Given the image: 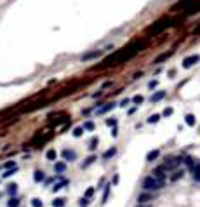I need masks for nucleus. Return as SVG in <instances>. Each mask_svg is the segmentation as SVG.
<instances>
[{"label": "nucleus", "instance_id": "ddd939ff", "mask_svg": "<svg viewBox=\"0 0 200 207\" xmlns=\"http://www.w3.org/2000/svg\"><path fill=\"white\" fill-rule=\"evenodd\" d=\"M183 174H184V172H183V169H176V171H172L170 179H172V181H178V179H181V177H183Z\"/></svg>", "mask_w": 200, "mask_h": 207}, {"label": "nucleus", "instance_id": "9d476101", "mask_svg": "<svg viewBox=\"0 0 200 207\" xmlns=\"http://www.w3.org/2000/svg\"><path fill=\"white\" fill-rule=\"evenodd\" d=\"M190 171H191V176H193V179L200 183V164H197L195 167H191Z\"/></svg>", "mask_w": 200, "mask_h": 207}, {"label": "nucleus", "instance_id": "f704fd0d", "mask_svg": "<svg viewBox=\"0 0 200 207\" xmlns=\"http://www.w3.org/2000/svg\"><path fill=\"white\" fill-rule=\"evenodd\" d=\"M94 160H96V157H89V158L85 160V164H84V166H82V167H87V166H90V164H92Z\"/></svg>", "mask_w": 200, "mask_h": 207}, {"label": "nucleus", "instance_id": "f257e3e1", "mask_svg": "<svg viewBox=\"0 0 200 207\" xmlns=\"http://www.w3.org/2000/svg\"><path fill=\"white\" fill-rule=\"evenodd\" d=\"M144 47H146V42H144V40L132 42V44H129L125 49L117 51V52H113L111 56H108V58L101 63V64H98L96 68H98V70H106V68H113V66L122 64V63H127L129 59H132V58H134L138 52L143 51Z\"/></svg>", "mask_w": 200, "mask_h": 207}, {"label": "nucleus", "instance_id": "f03ea898", "mask_svg": "<svg viewBox=\"0 0 200 207\" xmlns=\"http://www.w3.org/2000/svg\"><path fill=\"white\" fill-rule=\"evenodd\" d=\"M178 24V21H174V19H159V21H155L153 24H151L150 28H148V31L150 33H153V35H157V33H160V31H164L165 28H170V26H176Z\"/></svg>", "mask_w": 200, "mask_h": 207}, {"label": "nucleus", "instance_id": "412c9836", "mask_svg": "<svg viewBox=\"0 0 200 207\" xmlns=\"http://www.w3.org/2000/svg\"><path fill=\"white\" fill-rule=\"evenodd\" d=\"M84 132H85L84 125H82V127H75V129H73V136H75V138H80V136L84 134Z\"/></svg>", "mask_w": 200, "mask_h": 207}, {"label": "nucleus", "instance_id": "37998d69", "mask_svg": "<svg viewBox=\"0 0 200 207\" xmlns=\"http://www.w3.org/2000/svg\"><path fill=\"white\" fill-rule=\"evenodd\" d=\"M193 35H200V26H199V28H197L195 31H193Z\"/></svg>", "mask_w": 200, "mask_h": 207}, {"label": "nucleus", "instance_id": "b1692460", "mask_svg": "<svg viewBox=\"0 0 200 207\" xmlns=\"http://www.w3.org/2000/svg\"><path fill=\"white\" fill-rule=\"evenodd\" d=\"M52 207H64V198H54Z\"/></svg>", "mask_w": 200, "mask_h": 207}, {"label": "nucleus", "instance_id": "5701e85b", "mask_svg": "<svg viewBox=\"0 0 200 207\" xmlns=\"http://www.w3.org/2000/svg\"><path fill=\"white\" fill-rule=\"evenodd\" d=\"M7 206H9V207H18V206H19V198H18V197H10Z\"/></svg>", "mask_w": 200, "mask_h": 207}, {"label": "nucleus", "instance_id": "aec40b11", "mask_svg": "<svg viewBox=\"0 0 200 207\" xmlns=\"http://www.w3.org/2000/svg\"><path fill=\"white\" fill-rule=\"evenodd\" d=\"M16 191H18V185H16V183H12V185L7 186V193H9L10 197H14V195H16Z\"/></svg>", "mask_w": 200, "mask_h": 207}, {"label": "nucleus", "instance_id": "a19ab883", "mask_svg": "<svg viewBox=\"0 0 200 207\" xmlns=\"http://www.w3.org/2000/svg\"><path fill=\"white\" fill-rule=\"evenodd\" d=\"M130 103V99H124V101H122V103H120V106H122V108H124V106H127V104Z\"/></svg>", "mask_w": 200, "mask_h": 207}, {"label": "nucleus", "instance_id": "393cba45", "mask_svg": "<svg viewBox=\"0 0 200 207\" xmlns=\"http://www.w3.org/2000/svg\"><path fill=\"white\" fill-rule=\"evenodd\" d=\"M110 188H111V185H106V188H104V193H103V204L108 200V195H110Z\"/></svg>", "mask_w": 200, "mask_h": 207}, {"label": "nucleus", "instance_id": "7c9ffc66", "mask_svg": "<svg viewBox=\"0 0 200 207\" xmlns=\"http://www.w3.org/2000/svg\"><path fill=\"white\" fill-rule=\"evenodd\" d=\"M10 167H16V162L12 160V162H7V164H2L0 169H10Z\"/></svg>", "mask_w": 200, "mask_h": 207}, {"label": "nucleus", "instance_id": "c85d7f7f", "mask_svg": "<svg viewBox=\"0 0 200 207\" xmlns=\"http://www.w3.org/2000/svg\"><path fill=\"white\" fill-rule=\"evenodd\" d=\"M16 171H18V167H12L10 171H5V172H4V174H2V177H10L14 172H16Z\"/></svg>", "mask_w": 200, "mask_h": 207}, {"label": "nucleus", "instance_id": "c9c22d12", "mask_svg": "<svg viewBox=\"0 0 200 207\" xmlns=\"http://www.w3.org/2000/svg\"><path fill=\"white\" fill-rule=\"evenodd\" d=\"M106 125H111V127H115V125H117V120H115V118H106Z\"/></svg>", "mask_w": 200, "mask_h": 207}, {"label": "nucleus", "instance_id": "a211bd4d", "mask_svg": "<svg viewBox=\"0 0 200 207\" xmlns=\"http://www.w3.org/2000/svg\"><path fill=\"white\" fill-rule=\"evenodd\" d=\"M162 98H165V91H159V92L153 94V96H151V103H157V101H160Z\"/></svg>", "mask_w": 200, "mask_h": 207}, {"label": "nucleus", "instance_id": "7ed1b4c3", "mask_svg": "<svg viewBox=\"0 0 200 207\" xmlns=\"http://www.w3.org/2000/svg\"><path fill=\"white\" fill-rule=\"evenodd\" d=\"M165 186V181H160L157 179L155 176H148L144 177V181H143V188H144V191H159L160 188Z\"/></svg>", "mask_w": 200, "mask_h": 207}, {"label": "nucleus", "instance_id": "1a4fd4ad", "mask_svg": "<svg viewBox=\"0 0 200 207\" xmlns=\"http://www.w3.org/2000/svg\"><path fill=\"white\" fill-rule=\"evenodd\" d=\"M199 61H200V56H197V54H193V56H190V58H186V59L183 61V68H191L193 64H197Z\"/></svg>", "mask_w": 200, "mask_h": 207}, {"label": "nucleus", "instance_id": "ea45409f", "mask_svg": "<svg viewBox=\"0 0 200 207\" xmlns=\"http://www.w3.org/2000/svg\"><path fill=\"white\" fill-rule=\"evenodd\" d=\"M157 85H159V82H157V80H151V82H150V89H155Z\"/></svg>", "mask_w": 200, "mask_h": 207}, {"label": "nucleus", "instance_id": "c756f323", "mask_svg": "<svg viewBox=\"0 0 200 207\" xmlns=\"http://www.w3.org/2000/svg\"><path fill=\"white\" fill-rule=\"evenodd\" d=\"M31 207H44V204H42L40 198H33V200H31Z\"/></svg>", "mask_w": 200, "mask_h": 207}, {"label": "nucleus", "instance_id": "6ab92c4d", "mask_svg": "<svg viewBox=\"0 0 200 207\" xmlns=\"http://www.w3.org/2000/svg\"><path fill=\"white\" fill-rule=\"evenodd\" d=\"M184 122H186V125H195L197 124V118H195V115L188 113L186 117H184Z\"/></svg>", "mask_w": 200, "mask_h": 207}, {"label": "nucleus", "instance_id": "473e14b6", "mask_svg": "<svg viewBox=\"0 0 200 207\" xmlns=\"http://www.w3.org/2000/svg\"><path fill=\"white\" fill-rule=\"evenodd\" d=\"M143 99H144V98H143V96H136V98H134V99H132V101H134V103H136V106H139V104L143 103Z\"/></svg>", "mask_w": 200, "mask_h": 207}, {"label": "nucleus", "instance_id": "f8f14e48", "mask_svg": "<svg viewBox=\"0 0 200 207\" xmlns=\"http://www.w3.org/2000/svg\"><path fill=\"white\" fill-rule=\"evenodd\" d=\"M54 171H56L58 174H63V172L66 171V164H64V162H56V164H54Z\"/></svg>", "mask_w": 200, "mask_h": 207}, {"label": "nucleus", "instance_id": "dca6fc26", "mask_svg": "<svg viewBox=\"0 0 200 207\" xmlns=\"http://www.w3.org/2000/svg\"><path fill=\"white\" fill-rule=\"evenodd\" d=\"M115 106H117L115 103H108L106 106H103V108H99V110H98V113H99V115H103V113H106V112H111V110H113Z\"/></svg>", "mask_w": 200, "mask_h": 207}, {"label": "nucleus", "instance_id": "2eb2a0df", "mask_svg": "<svg viewBox=\"0 0 200 207\" xmlns=\"http://www.w3.org/2000/svg\"><path fill=\"white\" fill-rule=\"evenodd\" d=\"M170 56H172V51H169V52H165V54H160L159 58L155 59V64H160L162 61H165V59H169Z\"/></svg>", "mask_w": 200, "mask_h": 207}, {"label": "nucleus", "instance_id": "58836bf2", "mask_svg": "<svg viewBox=\"0 0 200 207\" xmlns=\"http://www.w3.org/2000/svg\"><path fill=\"white\" fill-rule=\"evenodd\" d=\"M96 145H98V139H92V141H90V150H94V148H96Z\"/></svg>", "mask_w": 200, "mask_h": 207}, {"label": "nucleus", "instance_id": "9b49d317", "mask_svg": "<svg viewBox=\"0 0 200 207\" xmlns=\"http://www.w3.org/2000/svg\"><path fill=\"white\" fill-rule=\"evenodd\" d=\"M63 157H64V160H68V162H71V160L77 158V155H75L73 150H64V152H63Z\"/></svg>", "mask_w": 200, "mask_h": 207}, {"label": "nucleus", "instance_id": "79ce46f5", "mask_svg": "<svg viewBox=\"0 0 200 207\" xmlns=\"http://www.w3.org/2000/svg\"><path fill=\"white\" fill-rule=\"evenodd\" d=\"M117 183H119V174H117V176H113V185H117Z\"/></svg>", "mask_w": 200, "mask_h": 207}, {"label": "nucleus", "instance_id": "39448f33", "mask_svg": "<svg viewBox=\"0 0 200 207\" xmlns=\"http://www.w3.org/2000/svg\"><path fill=\"white\" fill-rule=\"evenodd\" d=\"M50 138H52V132H47V134H44L42 138H40V136H37V138L31 141V145H35L37 148H42V146H44L50 139Z\"/></svg>", "mask_w": 200, "mask_h": 207}, {"label": "nucleus", "instance_id": "a878e982", "mask_svg": "<svg viewBox=\"0 0 200 207\" xmlns=\"http://www.w3.org/2000/svg\"><path fill=\"white\" fill-rule=\"evenodd\" d=\"M160 120V115H150L148 117V124H157Z\"/></svg>", "mask_w": 200, "mask_h": 207}, {"label": "nucleus", "instance_id": "6e6552de", "mask_svg": "<svg viewBox=\"0 0 200 207\" xmlns=\"http://www.w3.org/2000/svg\"><path fill=\"white\" fill-rule=\"evenodd\" d=\"M151 200H153V193H151V191H143L139 197H138V204H139V206H144V204H148Z\"/></svg>", "mask_w": 200, "mask_h": 207}, {"label": "nucleus", "instance_id": "423d86ee", "mask_svg": "<svg viewBox=\"0 0 200 207\" xmlns=\"http://www.w3.org/2000/svg\"><path fill=\"white\" fill-rule=\"evenodd\" d=\"M167 174H169V171H167L164 166H160V167H157V169L153 171L151 176H155L157 179H160V181H167Z\"/></svg>", "mask_w": 200, "mask_h": 207}, {"label": "nucleus", "instance_id": "e433bc0d", "mask_svg": "<svg viewBox=\"0 0 200 207\" xmlns=\"http://www.w3.org/2000/svg\"><path fill=\"white\" fill-rule=\"evenodd\" d=\"M84 129H87V131H92V129H94V124H92V122H85V124H84Z\"/></svg>", "mask_w": 200, "mask_h": 207}, {"label": "nucleus", "instance_id": "cd10ccee", "mask_svg": "<svg viewBox=\"0 0 200 207\" xmlns=\"http://www.w3.org/2000/svg\"><path fill=\"white\" fill-rule=\"evenodd\" d=\"M33 177H35V181H44V179H45V176H44V172H42V171H37Z\"/></svg>", "mask_w": 200, "mask_h": 207}, {"label": "nucleus", "instance_id": "4c0bfd02", "mask_svg": "<svg viewBox=\"0 0 200 207\" xmlns=\"http://www.w3.org/2000/svg\"><path fill=\"white\" fill-rule=\"evenodd\" d=\"M172 112H174L172 108H165V110H164V117H170V115H172Z\"/></svg>", "mask_w": 200, "mask_h": 207}, {"label": "nucleus", "instance_id": "4468645a", "mask_svg": "<svg viewBox=\"0 0 200 207\" xmlns=\"http://www.w3.org/2000/svg\"><path fill=\"white\" fill-rule=\"evenodd\" d=\"M101 52L99 51H94V52H87L85 56H82V61H89V59H94V58H98Z\"/></svg>", "mask_w": 200, "mask_h": 207}, {"label": "nucleus", "instance_id": "f3484780", "mask_svg": "<svg viewBox=\"0 0 200 207\" xmlns=\"http://www.w3.org/2000/svg\"><path fill=\"white\" fill-rule=\"evenodd\" d=\"M159 157H160V152L159 150H153V152H150V153L146 155V160H148V162H153V160H157Z\"/></svg>", "mask_w": 200, "mask_h": 207}, {"label": "nucleus", "instance_id": "bb28decb", "mask_svg": "<svg viewBox=\"0 0 200 207\" xmlns=\"http://www.w3.org/2000/svg\"><path fill=\"white\" fill-rule=\"evenodd\" d=\"M115 153H117V150H115V148H111V150H106V152H104V155H103V158H110V157H113Z\"/></svg>", "mask_w": 200, "mask_h": 207}, {"label": "nucleus", "instance_id": "20e7f679", "mask_svg": "<svg viewBox=\"0 0 200 207\" xmlns=\"http://www.w3.org/2000/svg\"><path fill=\"white\" fill-rule=\"evenodd\" d=\"M193 2H195V0H181V2H178V4L172 7V10H176V12H186L190 5L193 7Z\"/></svg>", "mask_w": 200, "mask_h": 207}, {"label": "nucleus", "instance_id": "4be33fe9", "mask_svg": "<svg viewBox=\"0 0 200 207\" xmlns=\"http://www.w3.org/2000/svg\"><path fill=\"white\" fill-rule=\"evenodd\" d=\"M56 158H58V153H56V150H49V152H47V160L54 162Z\"/></svg>", "mask_w": 200, "mask_h": 207}, {"label": "nucleus", "instance_id": "0eeeda50", "mask_svg": "<svg viewBox=\"0 0 200 207\" xmlns=\"http://www.w3.org/2000/svg\"><path fill=\"white\" fill-rule=\"evenodd\" d=\"M179 164H181V158H172L170 157V158H165V162L162 166L165 167L167 171H176V167L179 166Z\"/></svg>", "mask_w": 200, "mask_h": 207}, {"label": "nucleus", "instance_id": "2f4dec72", "mask_svg": "<svg viewBox=\"0 0 200 207\" xmlns=\"http://www.w3.org/2000/svg\"><path fill=\"white\" fill-rule=\"evenodd\" d=\"M79 206H80V207H87V206H89V198H87V197H84V198H80V202H79Z\"/></svg>", "mask_w": 200, "mask_h": 207}, {"label": "nucleus", "instance_id": "72a5a7b5", "mask_svg": "<svg viewBox=\"0 0 200 207\" xmlns=\"http://www.w3.org/2000/svg\"><path fill=\"white\" fill-rule=\"evenodd\" d=\"M94 191H96V190H94V188L90 186V188H87V191H85V197L89 198V197H92V195H94Z\"/></svg>", "mask_w": 200, "mask_h": 207}]
</instances>
